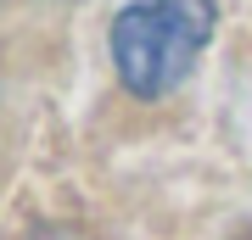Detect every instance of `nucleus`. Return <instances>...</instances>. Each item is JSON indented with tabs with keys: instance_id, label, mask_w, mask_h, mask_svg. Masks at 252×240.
Segmentation results:
<instances>
[{
	"instance_id": "obj_1",
	"label": "nucleus",
	"mask_w": 252,
	"mask_h": 240,
	"mask_svg": "<svg viewBox=\"0 0 252 240\" xmlns=\"http://www.w3.org/2000/svg\"><path fill=\"white\" fill-rule=\"evenodd\" d=\"M213 0H135L112 17V62L129 95L157 101L196 67L202 45L213 39Z\"/></svg>"
}]
</instances>
